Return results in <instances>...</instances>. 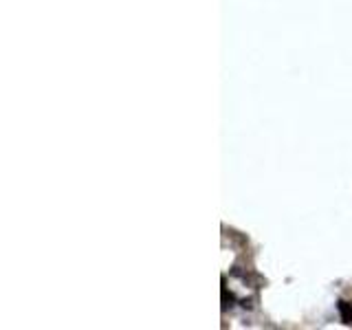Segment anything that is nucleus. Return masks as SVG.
Here are the masks:
<instances>
[{
    "instance_id": "obj_1",
    "label": "nucleus",
    "mask_w": 352,
    "mask_h": 330,
    "mask_svg": "<svg viewBox=\"0 0 352 330\" xmlns=\"http://www.w3.org/2000/svg\"><path fill=\"white\" fill-rule=\"evenodd\" d=\"M337 308H339L341 322H344L346 326H350V324H352V304H348V302H346V299H339V304H337Z\"/></svg>"
}]
</instances>
